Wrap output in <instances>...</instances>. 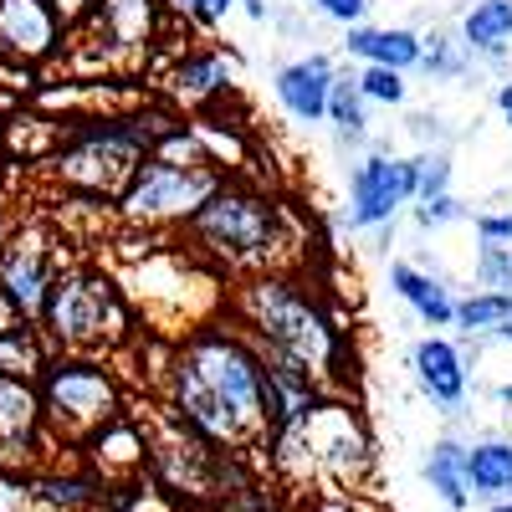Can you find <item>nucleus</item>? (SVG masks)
Segmentation results:
<instances>
[{
  "label": "nucleus",
  "instance_id": "nucleus-34",
  "mask_svg": "<svg viewBox=\"0 0 512 512\" xmlns=\"http://www.w3.org/2000/svg\"><path fill=\"white\" fill-rule=\"evenodd\" d=\"M477 236L492 241V246H507L512 241V210H507V216H482L477 221Z\"/></svg>",
  "mask_w": 512,
  "mask_h": 512
},
{
  "label": "nucleus",
  "instance_id": "nucleus-3",
  "mask_svg": "<svg viewBox=\"0 0 512 512\" xmlns=\"http://www.w3.org/2000/svg\"><path fill=\"white\" fill-rule=\"evenodd\" d=\"M185 251L216 277H262V272H297V226L292 210L246 180H221L205 195V205L180 226Z\"/></svg>",
  "mask_w": 512,
  "mask_h": 512
},
{
  "label": "nucleus",
  "instance_id": "nucleus-22",
  "mask_svg": "<svg viewBox=\"0 0 512 512\" xmlns=\"http://www.w3.org/2000/svg\"><path fill=\"white\" fill-rule=\"evenodd\" d=\"M512 41V0H477L461 21V47L466 57L482 52V57H502V47Z\"/></svg>",
  "mask_w": 512,
  "mask_h": 512
},
{
  "label": "nucleus",
  "instance_id": "nucleus-14",
  "mask_svg": "<svg viewBox=\"0 0 512 512\" xmlns=\"http://www.w3.org/2000/svg\"><path fill=\"white\" fill-rule=\"evenodd\" d=\"M47 446H52V436H47V420H41L36 384L0 374V472L36 466Z\"/></svg>",
  "mask_w": 512,
  "mask_h": 512
},
{
  "label": "nucleus",
  "instance_id": "nucleus-32",
  "mask_svg": "<svg viewBox=\"0 0 512 512\" xmlns=\"http://www.w3.org/2000/svg\"><path fill=\"white\" fill-rule=\"evenodd\" d=\"M415 221L431 231V226H446V221H461V205L451 195H431V200H420L415 205Z\"/></svg>",
  "mask_w": 512,
  "mask_h": 512
},
{
  "label": "nucleus",
  "instance_id": "nucleus-27",
  "mask_svg": "<svg viewBox=\"0 0 512 512\" xmlns=\"http://www.w3.org/2000/svg\"><path fill=\"white\" fill-rule=\"evenodd\" d=\"M169 11H175L180 21H190V26H216L231 6H246V16H256V21H267V0H164Z\"/></svg>",
  "mask_w": 512,
  "mask_h": 512
},
{
  "label": "nucleus",
  "instance_id": "nucleus-19",
  "mask_svg": "<svg viewBox=\"0 0 512 512\" xmlns=\"http://www.w3.org/2000/svg\"><path fill=\"white\" fill-rule=\"evenodd\" d=\"M344 47L354 57H364L369 67L410 72V67H420V47H425V41L415 31H405V26H349Z\"/></svg>",
  "mask_w": 512,
  "mask_h": 512
},
{
  "label": "nucleus",
  "instance_id": "nucleus-28",
  "mask_svg": "<svg viewBox=\"0 0 512 512\" xmlns=\"http://www.w3.org/2000/svg\"><path fill=\"white\" fill-rule=\"evenodd\" d=\"M354 88L364 103H384V108H400L405 103V72H390V67H364L354 77Z\"/></svg>",
  "mask_w": 512,
  "mask_h": 512
},
{
  "label": "nucleus",
  "instance_id": "nucleus-39",
  "mask_svg": "<svg viewBox=\"0 0 512 512\" xmlns=\"http://www.w3.org/2000/svg\"><path fill=\"white\" fill-rule=\"evenodd\" d=\"M497 400H502V405H512V384H502V390H497Z\"/></svg>",
  "mask_w": 512,
  "mask_h": 512
},
{
  "label": "nucleus",
  "instance_id": "nucleus-17",
  "mask_svg": "<svg viewBox=\"0 0 512 512\" xmlns=\"http://www.w3.org/2000/svg\"><path fill=\"white\" fill-rule=\"evenodd\" d=\"M169 93L190 108L216 103L221 93H231V57L210 47H185V57H175V67H169Z\"/></svg>",
  "mask_w": 512,
  "mask_h": 512
},
{
  "label": "nucleus",
  "instance_id": "nucleus-16",
  "mask_svg": "<svg viewBox=\"0 0 512 512\" xmlns=\"http://www.w3.org/2000/svg\"><path fill=\"white\" fill-rule=\"evenodd\" d=\"M277 103L297 118V123H323L328 108V88H333V62L328 57H303V62H287L277 72Z\"/></svg>",
  "mask_w": 512,
  "mask_h": 512
},
{
  "label": "nucleus",
  "instance_id": "nucleus-26",
  "mask_svg": "<svg viewBox=\"0 0 512 512\" xmlns=\"http://www.w3.org/2000/svg\"><path fill=\"white\" fill-rule=\"evenodd\" d=\"M512 318V292H477V297H466V303H456V318L466 333H492L497 323Z\"/></svg>",
  "mask_w": 512,
  "mask_h": 512
},
{
  "label": "nucleus",
  "instance_id": "nucleus-7",
  "mask_svg": "<svg viewBox=\"0 0 512 512\" xmlns=\"http://www.w3.org/2000/svg\"><path fill=\"white\" fill-rule=\"evenodd\" d=\"M123 297L134 303L139 323L159 328L164 338H180V333L226 313L221 277L200 256H190L185 246H154L149 251V241H144V262L128 272Z\"/></svg>",
  "mask_w": 512,
  "mask_h": 512
},
{
  "label": "nucleus",
  "instance_id": "nucleus-33",
  "mask_svg": "<svg viewBox=\"0 0 512 512\" xmlns=\"http://www.w3.org/2000/svg\"><path fill=\"white\" fill-rule=\"evenodd\" d=\"M313 6L328 16V21H344V26H359L364 11H369V0H313Z\"/></svg>",
  "mask_w": 512,
  "mask_h": 512
},
{
  "label": "nucleus",
  "instance_id": "nucleus-10",
  "mask_svg": "<svg viewBox=\"0 0 512 512\" xmlns=\"http://www.w3.org/2000/svg\"><path fill=\"white\" fill-rule=\"evenodd\" d=\"M164 31V0H93V11L67 31V41H77V52L88 57V72H139L149 67Z\"/></svg>",
  "mask_w": 512,
  "mask_h": 512
},
{
  "label": "nucleus",
  "instance_id": "nucleus-37",
  "mask_svg": "<svg viewBox=\"0 0 512 512\" xmlns=\"http://www.w3.org/2000/svg\"><path fill=\"white\" fill-rule=\"evenodd\" d=\"M497 108H502V118L512 123V82H502V93H497Z\"/></svg>",
  "mask_w": 512,
  "mask_h": 512
},
{
  "label": "nucleus",
  "instance_id": "nucleus-35",
  "mask_svg": "<svg viewBox=\"0 0 512 512\" xmlns=\"http://www.w3.org/2000/svg\"><path fill=\"white\" fill-rule=\"evenodd\" d=\"M47 6H52V16H57V21H62V26L72 31V26H77L82 16L93 11V0H47Z\"/></svg>",
  "mask_w": 512,
  "mask_h": 512
},
{
  "label": "nucleus",
  "instance_id": "nucleus-8",
  "mask_svg": "<svg viewBox=\"0 0 512 512\" xmlns=\"http://www.w3.org/2000/svg\"><path fill=\"white\" fill-rule=\"evenodd\" d=\"M36 400H41L47 436L67 446H82L128 410L123 374L113 369V359H93V354H52L47 369L36 374Z\"/></svg>",
  "mask_w": 512,
  "mask_h": 512
},
{
  "label": "nucleus",
  "instance_id": "nucleus-36",
  "mask_svg": "<svg viewBox=\"0 0 512 512\" xmlns=\"http://www.w3.org/2000/svg\"><path fill=\"white\" fill-rule=\"evenodd\" d=\"M0 169H6V159H0ZM11 200H6V180H0V241H6V231H11Z\"/></svg>",
  "mask_w": 512,
  "mask_h": 512
},
{
  "label": "nucleus",
  "instance_id": "nucleus-9",
  "mask_svg": "<svg viewBox=\"0 0 512 512\" xmlns=\"http://www.w3.org/2000/svg\"><path fill=\"white\" fill-rule=\"evenodd\" d=\"M221 180H231V175H221V169H210V164H180V159H164V154H144L139 169L128 175L123 195L113 200V210H118L123 226L149 231V236L154 231H180Z\"/></svg>",
  "mask_w": 512,
  "mask_h": 512
},
{
  "label": "nucleus",
  "instance_id": "nucleus-40",
  "mask_svg": "<svg viewBox=\"0 0 512 512\" xmlns=\"http://www.w3.org/2000/svg\"><path fill=\"white\" fill-rule=\"evenodd\" d=\"M492 512H512V502H497V507H492Z\"/></svg>",
  "mask_w": 512,
  "mask_h": 512
},
{
  "label": "nucleus",
  "instance_id": "nucleus-21",
  "mask_svg": "<svg viewBox=\"0 0 512 512\" xmlns=\"http://www.w3.org/2000/svg\"><path fill=\"white\" fill-rule=\"evenodd\" d=\"M47 359H52V344L31 318H16L11 328H0V374L36 384V374L47 369Z\"/></svg>",
  "mask_w": 512,
  "mask_h": 512
},
{
  "label": "nucleus",
  "instance_id": "nucleus-6",
  "mask_svg": "<svg viewBox=\"0 0 512 512\" xmlns=\"http://www.w3.org/2000/svg\"><path fill=\"white\" fill-rule=\"evenodd\" d=\"M154 128L159 123H144V118H82V123H67V139L57 144L47 169L72 200L113 205L123 195L128 175L139 169V159L149 154Z\"/></svg>",
  "mask_w": 512,
  "mask_h": 512
},
{
  "label": "nucleus",
  "instance_id": "nucleus-38",
  "mask_svg": "<svg viewBox=\"0 0 512 512\" xmlns=\"http://www.w3.org/2000/svg\"><path fill=\"white\" fill-rule=\"evenodd\" d=\"M492 333H497V338H502V344H512V318H507V323H497V328H492Z\"/></svg>",
  "mask_w": 512,
  "mask_h": 512
},
{
  "label": "nucleus",
  "instance_id": "nucleus-2",
  "mask_svg": "<svg viewBox=\"0 0 512 512\" xmlns=\"http://www.w3.org/2000/svg\"><path fill=\"white\" fill-rule=\"evenodd\" d=\"M226 318L272 364L303 369L328 395L354 379V349L344 323L297 272H262L236 282V292L226 297Z\"/></svg>",
  "mask_w": 512,
  "mask_h": 512
},
{
  "label": "nucleus",
  "instance_id": "nucleus-11",
  "mask_svg": "<svg viewBox=\"0 0 512 512\" xmlns=\"http://www.w3.org/2000/svg\"><path fill=\"white\" fill-rule=\"evenodd\" d=\"M62 267H72L62 226L52 216H21V221H11L6 241H0V297L21 318L36 323Z\"/></svg>",
  "mask_w": 512,
  "mask_h": 512
},
{
  "label": "nucleus",
  "instance_id": "nucleus-25",
  "mask_svg": "<svg viewBox=\"0 0 512 512\" xmlns=\"http://www.w3.org/2000/svg\"><path fill=\"white\" fill-rule=\"evenodd\" d=\"M369 103L359 98V88H354V77H333V88H328V108H323V118L333 123V134L344 139V144H359L364 134H369V113H364Z\"/></svg>",
  "mask_w": 512,
  "mask_h": 512
},
{
  "label": "nucleus",
  "instance_id": "nucleus-24",
  "mask_svg": "<svg viewBox=\"0 0 512 512\" xmlns=\"http://www.w3.org/2000/svg\"><path fill=\"white\" fill-rule=\"evenodd\" d=\"M425 477H431V487H436L451 507L472 502V487H466V446L436 441V446H431V461H425Z\"/></svg>",
  "mask_w": 512,
  "mask_h": 512
},
{
  "label": "nucleus",
  "instance_id": "nucleus-20",
  "mask_svg": "<svg viewBox=\"0 0 512 512\" xmlns=\"http://www.w3.org/2000/svg\"><path fill=\"white\" fill-rule=\"evenodd\" d=\"M390 287H395L431 328H446V323L456 318V297L446 292V282L431 277V272H420V267H410V262H395V267H390Z\"/></svg>",
  "mask_w": 512,
  "mask_h": 512
},
{
  "label": "nucleus",
  "instance_id": "nucleus-13",
  "mask_svg": "<svg viewBox=\"0 0 512 512\" xmlns=\"http://www.w3.org/2000/svg\"><path fill=\"white\" fill-rule=\"evenodd\" d=\"M67 52V26L47 0H0V62L47 67Z\"/></svg>",
  "mask_w": 512,
  "mask_h": 512
},
{
  "label": "nucleus",
  "instance_id": "nucleus-5",
  "mask_svg": "<svg viewBox=\"0 0 512 512\" xmlns=\"http://www.w3.org/2000/svg\"><path fill=\"white\" fill-rule=\"evenodd\" d=\"M272 461L292 477H318V482H354L369 466V431L364 415L338 400L328 390H318L313 400H303L297 410H287L277 420V431L267 441Z\"/></svg>",
  "mask_w": 512,
  "mask_h": 512
},
{
  "label": "nucleus",
  "instance_id": "nucleus-4",
  "mask_svg": "<svg viewBox=\"0 0 512 512\" xmlns=\"http://www.w3.org/2000/svg\"><path fill=\"white\" fill-rule=\"evenodd\" d=\"M36 328L47 333L52 354H93L113 359L144 333L134 303L123 297V282L98 262H72L57 272L47 303L36 313Z\"/></svg>",
  "mask_w": 512,
  "mask_h": 512
},
{
  "label": "nucleus",
  "instance_id": "nucleus-15",
  "mask_svg": "<svg viewBox=\"0 0 512 512\" xmlns=\"http://www.w3.org/2000/svg\"><path fill=\"white\" fill-rule=\"evenodd\" d=\"M82 451H88L93 472L113 487H128L134 477L149 472V431H144V420H134L128 410L118 420H108L98 436L82 441Z\"/></svg>",
  "mask_w": 512,
  "mask_h": 512
},
{
  "label": "nucleus",
  "instance_id": "nucleus-29",
  "mask_svg": "<svg viewBox=\"0 0 512 512\" xmlns=\"http://www.w3.org/2000/svg\"><path fill=\"white\" fill-rule=\"evenodd\" d=\"M420 67L431 77H441V82H451V77L466 72V47L451 41V36H431V47H420Z\"/></svg>",
  "mask_w": 512,
  "mask_h": 512
},
{
  "label": "nucleus",
  "instance_id": "nucleus-12",
  "mask_svg": "<svg viewBox=\"0 0 512 512\" xmlns=\"http://www.w3.org/2000/svg\"><path fill=\"white\" fill-rule=\"evenodd\" d=\"M415 200V164L410 159H364L349 180V231H379L395 221V210Z\"/></svg>",
  "mask_w": 512,
  "mask_h": 512
},
{
  "label": "nucleus",
  "instance_id": "nucleus-30",
  "mask_svg": "<svg viewBox=\"0 0 512 512\" xmlns=\"http://www.w3.org/2000/svg\"><path fill=\"white\" fill-rule=\"evenodd\" d=\"M477 282H482L487 292H512V246H492V241H482Z\"/></svg>",
  "mask_w": 512,
  "mask_h": 512
},
{
  "label": "nucleus",
  "instance_id": "nucleus-18",
  "mask_svg": "<svg viewBox=\"0 0 512 512\" xmlns=\"http://www.w3.org/2000/svg\"><path fill=\"white\" fill-rule=\"evenodd\" d=\"M410 364H415L420 390L431 395L436 405H461V395H466V364H461L456 344H446V338H420Z\"/></svg>",
  "mask_w": 512,
  "mask_h": 512
},
{
  "label": "nucleus",
  "instance_id": "nucleus-23",
  "mask_svg": "<svg viewBox=\"0 0 512 512\" xmlns=\"http://www.w3.org/2000/svg\"><path fill=\"white\" fill-rule=\"evenodd\" d=\"M466 487L472 497L512 492V441H482L466 451Z\"/></svg>",
  "mask_w": 512,
  "mask_h": 512
},
{
  "label": "nucleus",
  "instance_id": "nucleus-1",
  "mask_svg": "<svg viewBox=\"0 0 512 512\" xmlns=\"http://www.w3.org/2000/svg\"><path fill=\"white\" fill-rule=\"evenodd\" d=\"M159 390H164V410L216 451L231 456L262 451L277 431L267 354L226 313L169 338Z\"/></svg>",
  "mask_w": 512,
  "mask_h": 512
},
{
  "label": "nucleus",
  "instance_id": "nucleus-31",
  "mask_svg": "<svg viewBox=\"0 0 512 512\" xmlns=\"http://www.w3.org/2000/svg\"><path fill=\"white\" fill-rule=\"evenodd\" d=\"M415 200H431V195H446L451 185V159L446 154H415Z\"/></svg>",
  "mask_w": 512,
  "mask_h": 512
}]
</instances>
